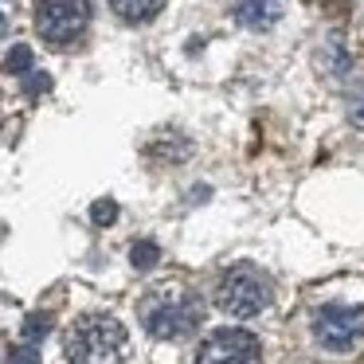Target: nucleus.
Masks as SVG:
<instances>
[{"label":"nucleus","instance_id":"obj_1","mask_svg":"<svg viewBox=\"0 0 364 364\" xmlns=\"http://www.w3.org/2000/svg\"><path fill=\"white\" fill-rule=\"evenodd\" d=\"M145 333L157 341H181L204 325V301L200 294L184 290V286H165V290H153L141 298L137 306Z\"/></svg>","mask_w":364,"mask_h":364},{"label":"nucleus","instance_id":"obj_2","mask_svg":"<svg viewBox=\"0 0 364 364\" xmlns=\"http://www.w3.org/2000/svg\"><path fill=\"white\" fill-rule=\"evenodd\" d=\"M63 353L71 364H122L129 353V333L110 314H82L67 329Z\"/></svg>","mask_w":364,"mask_h":364},{"label":"nucleus","instance_id":"obj_3","mask_svg":"<svg viewBox=\"0 0 364 364\" xmlns=\"http://www.w3.org/2000/svg\"><path fill=\"white\" fill-rule=\"evenodd\" d=\"M215 301H220V309L231 317H255L274 301V282H270L259 267L239 262V267H231L228 274L220 278Z\"/></svg>","mask_w":364,"mask_h":364},{"label":"nucleus","instance_id":"obj_4","mask_svg":"<svg viewBox=\"0 0 364 364\" xmlns=\"http://www.w3.org/2000/svg\"><path fill=\"white\" fill-rule=\"evenodd\" d=\"M90 24V0H40L36 4V32L51 48L75 43Z\"/></svg>","mask_w":364,"mask_h":364},{"label":"nucleus","instance_id":"obj_5","mask_svg":"<svg viewBox=\"0 0 364 364\" xmlns=\"http://www.w3.org/2000/svg\"><path fill=\"white\" fill-rule=\"evenodd\" d=\"M314 337L329 353H353L364 341V306H341V301L321 306L314 317Z\"/></svg>","mask_w":364,"mask_h":364},{"label":"nucleus","instance_id":"obj_6","mask_svg":"<svg viewBox=\"0 0 364 364\" xmlns=\"http://www.w3.org/2000/svg\"><path fill=\"white\" fill-rule=\"evenodd\" d=\"M196 364H262L259 337L247 329H215L196 348Z\"/></svg>","mask_w":364,"mask_h":364},{"label":"nucleus","instance_id":"obj_7","mask_svg":"<svg viewBox=\"0 0 364 364\" xmlns=\"http://www.w3.org/2000/svg\"><path fill=\"white\" fill-rule=\"evenodd\" d=\"M235 20L251 32H267L282 20V4L278 0H235Z\"/></svg>","mask_w":364,"mask_h":364},{"label":"nucleus","instance_id":"obj_8","mask_svg":"<svg viewBox=\"0 0 364 364\" xmlns=\"http://www.w3.org/2000/svg\"><path fill=\"white\" fill-rule=\"evenodd\" d=\"M110 9L118 12L126 24H145V20H153L165 9V0H110Z\"/></svg>","mask_w":364,"mask_h":364},{"label":"nucleus","instance_id":"obj_9","mask_svg":"<svg viewBox=\"0 0 364 364\" xmlns=\"http://www.w3.org/2000/svg\"><path fill=\"white\" fill-rule=\"evenodd\" d=\"M129 259H134V267H137V270H149V267H157L161 247L153 243V239H137V243H134V251H129Z\"/></svg>","mask_w":364,"mask_h":364},{"label":"nucleus","instance_id":"obj_10","mask_svg":"<svg viewBox=\"0 0 364 364\" xmlns=\"http://www.w3.org/2000/svg\"><path fill=\"white\" fill-rule=\"evenodd\" d=\"M321 59L333 75H348V55H345V48H341V40H325Z\"/></svg>","mask_w":364,"mask_h":364},{"label":"nucleus","instance_id":"obj_11","mask_svg":"<svg viewBox=\"0 0 364 364\" xmlns=\"http://www.w3.org/2000/svg\"><path fill=\"white\" fill-rule=\"evenodd\" d=\"M4 71L9 75H32V51L20 43V48L9 51V59H4Z\"/></svg>","mask_w":364,"mask_h":364},{"label":"nucleus","instance_id":"obj_12","mask_svg":"<svg viewBox=\"0 0 364 364\" xmlns=\"http://www.w3.org/2000/svg\"><path fill=\"white\" fill-rule=\"evenodd\" d=\"M348 118H353V126L364 129V79H356L348 87Z\"/></svg>","mask_w":364,"mask_h":364},{"label":"nucleus","instance_id":"obj_13","mask_svg":"<svg viewBox=\"0 0 364 364\" xmlns=\"http://www.w3.org/2000/svg\"><path fill=\"white\" fill-rule=\"evenodd\" d=\"M48 329H51V314H32L24 321V341H28V345H36Z\"/></svg>","mask_w":364,"mask_h":364},{"label":"nucleus","instance_id":"obj_14","mask_svg":"<svg viewBox=\"0 0 364 364\" xmlns=\"http://www.w3.org/2000/svg\"><path fill=\"white\" fill-rule=\"evenodd\" d=\"M90 215H95V223H114V215H118V204H114V200H98Z\"/></svg>","mask_w":364,"mask_h":364},{"label":"nucleus","instance_id":"obj_15","mask_svg":"<svg viewBox=\"0 0 364 364\" xmlns=\"http://www.w3.org/2000/svg\"><path fill=\"white\" fill-rule=\"evenodd\" d=\"M12 364H40V356H36V345H20V348H12Z\"/></svg>","mask_w":364,"mask_h":364}]
</instances>
